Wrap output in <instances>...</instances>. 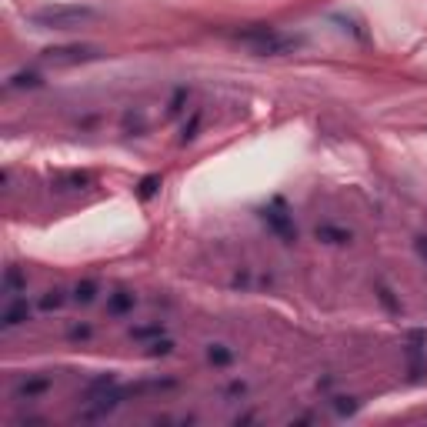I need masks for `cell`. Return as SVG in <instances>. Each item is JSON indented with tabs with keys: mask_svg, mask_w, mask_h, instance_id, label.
I'll use <instances>...</instances> for the list:
<instances>
[{
	"mask_svg": "<svg viewBox=\"0 0 427 427\" xmlns=\"http://www.w3.org/2000/svg\"><path fill=\"white\" fill-rule=\"evenodd\" d=\"M30 321V307H27V301H13L7 311H4V317H0V327L4 330H13V327H20Z\"/></svg>",
	"mask_w": 427,
	"mask_h": 427,
	"instance_id": "obj_6",
	"label": "cell"
},
{
	"mask_svg": "<svg viewBox=\"0 0 427 427\" xmlns=\"http://www.w3.org/2000/svg\"><path fill=\"white\" fill-rule=\"evenodd\" d=\"M51 384H54L51 377H27L24 384H17L13 394H17V397H27V401H34V397H40V394H47Z\"/></svg>",
	"mask_w": 427,
	"mask_h": 427,
	"instance_id": "obj_7",
	"label": "cell"
},
{
	"mask_svg": "<svg viewBox=\"0 0 427 427\" xmlns=\"http://www.w3.org/2000/svg\"><path fill=\"white\" fill-rule=\"evenodd\" d=\"M94 17H97V11L84 7V4H54V7H40L30 13V24L40 30H74L80 24H90Z\"/></svg>",
	"mask_w": 427,
	"mask_h": 427,
	"instance_id": "obj_2",
	"label": "cell"
},
{
	"mask_svg": "<svg viewBox=\"0 0 427 427\" xmlns=\"http://www.w3.org/2000/svg\"><path fill=\"white\" fill-rule=\"evenodd\" d=\"M161 184H163V177L161 174H151V177H144V180H140V197H144V201H147V197H154V194H157V190H161Z\"/></svg>",
	"mask_w": 427,
	"mask_h": 427,
	"instance_id": "obj_16",
	"label": "cell"
},
{
	"mask_svg": "<svg viewBox=\"0 0 427 427\" xmlns=\"http://www.w3.org/2000/svg\"><path fill=\"white\" fill-rule=\"evenodd\" d=\"M70 297H74L77 304H94V301H97V284H94V280H80Z\"/></svg>",
	"mask_w": 427,
	"mask_h": 427,
	"instance_id": "obj_13",
	"label": "cell"
},
{
	"mask_svg": "<svg viewBox=\"0 0 427 427\" xmlns=\"http://www.w3.org/2000/svg\"><path fill=\"white\" fill-rule=\"evenodd\" d=\"M414 247H417V254H421V261L427 264V237H424V234H421V237L414 240Z\"/></svg>",
	"mask_w": 427,
	"mask_h": 427,
	"instance_id": "obj_22",
	"label": "cell"
},
{
	"mask_svg": "<svg viewBox=\"0 0 427 427\" xmlns=\"http://www.w3.org/2000/svg\"><path fill=\"white\" fill-rule=\"evenodd\" d=\"M101 57L97 47H87V44H63V47H47L40 54L44 63H54V67H70V63H90Z\"/></svg>",
	"mask_w": 427,
	"mask_h": 427,
	"instance_id": "obj_3",
	"label": "cell"
},
{
	"mask_svg": "<svg viewBox=\"0 0 427 427\" xmlns=\"http://www.w3.org/2000/svg\"><path fill=\"white\" fill-rule=\"evenodd\" d=\"M63 301H67V294H63V290H47V294L40 297V311H61Z\"/></svg>",
	"mask_w": 427,
	"mask_h": 427,
	"instance_id": "obj_14",
	"label": "cell"
},
{
	"mask_svg": "<svg viewBox=\"0 0 427 427\" xmlns=\"http://www.w3.org/2000/svg\"><path fill=\"white\" fill-rule=\"evenodd\" d=\"M171 351H174V340L157 338V340L151 344V351H147V354H154V357H157V354H171Z\"/></svg>",
	"mask_w": 427,
	"mask_h": 427,
	"instance_id": "obj_20",
	"label": "cell"
},
{
	"mask_svg": "<svg viewBox=\"0 0 427 427\" xmlns=\"http://www.w3.org/2000/svg\"><path fill=\"white\" fill-rule=\"evenodd\" d=\"M207 361L214 367H227V364H234V351L227 344H207Z\"/></svg>",
	"mask_w": 427,
	"mask_h": 427,
	"instance_id": "obj_11",
	"label": "cell"
},
{
	"mask_svg": "<svg viewBox=\"0 0 427 427\" xmlns=\"http://www.w3.org/2000/svg\"><path fill=\"white\" fill-rule=\"evenodd\" d=\"M317 240H324V244H330V247H347V244L354 240V234L347 230V227L321 224V227H317Z\"/></svg>",
	"mask_w": 427,
	"mask_h": 427,
	"instance_id": "obj_5",
	"label": "cell"
},
{
	"mask_svg": "<svg viewBox=\"0 0 427 427\" xmlns=\"http://www.w3.org/2000/svg\"><path fill=\"white\" fill-rule=\"evenodd\" d=\"M37 87H44V77L37 70H17L7 80V90H37Z\"/></svg>",
	"mask_w": 427,
	"mask_h": 427,
	"instance_id": "obj_8",
	"label": "cell"
},
{
	"mask_svg": "<svg viewBox=\"0 0 427 427\" xmlns=\"http://www.w3.org/2000/svg\"><path fill=\"white\" fill-rule=\"evenodd\" d=\"M184 104H187V87H177L174 97H171V104H167V113H171V117L180 113V111H184Z\"/></svg>",
	"mask_w": 427,
	"mask_h": 427,
	"instance_id": "obj_19",
	"label": "cell"
},
{
	"mask_svg": "<svg viewBox=\"0 0 427 427\" xmlns=\"http://www.w3.org/2000/svg\"><path fill=\"white\" fill-rule=\"evenodd\" d=\"M377 301L384 304V307H388L390 314H397V311H401V304L394 301V294H390V287H384V284H377Z\"/></svg>",
	"mask_w": 427,
	"mask_h": 427,
	"instance_id": "obj_18",
	"label": "cell"
},
{
	"mask_svg": "<svg viewBox=\"0 0 427 427\" xmlns=\"http://www.w3.org/2000/svg\"><path fill=\"white\" fill-rule=\"evenodd\" d=\"M24 287H27L24 274L17 267H7V274H4V294H20Z\"/></svg>",
	"mask_w": 427,
	"mask_h": 427,
	"instance_id": "obj_12",
	"label": "cell"
},
{
	"mask_svg": "<svg viewBox=\"0 0 427 427\" xmlns=\"http://www.w3.org/2000/svg\"><path fill=\"white\" fill-rule=\"evenodd\" d=\"M94 184V177L87 171H67V174L57 177V190H84Z\"/></svg>",
	"mask_w": 427,
	"mask_h": 427,
	"instance_id": "obj_9",
	"label": "cell"
},
{
	"mask_svg": "<svg viewBox=\"0 0 427 427\" xmlns=\"http://www.w3.org/2000/svg\"><path fill=\"white\" fill-rule=\"evenodd\" d=\"M261 217H264V224L274 230L277 237L284 240V244H294L297 240V227H294V221H290L287 207H284V201H274L267 204L264 211H261Z\"/></svg>",
	"mask_w": 427,
	"mask_h": 427,
	"instance_id": "obj_4",
	"label": "cell"
},
{
	"mask_svg": "<svg viewBox=\"0 0 427 427\" xmlns=\"http://www.w3.org/2000/svg\"><path fill=\"white\" fill-rule=\"evenodd\" d=\"M90 334H94V330H90L87 324H77V327H70V338H74V340H84V338H90Z\"/></svg>",
	"mask_w": 427,
	"mask_h": 427,
	"instance_id": "obj_21",
	"label": "cell"
},
{
	"mask_svg": "<svg viewBox=\"0 0 427 427\" xmlns=\"http://www.w3.org/2000/svg\"><path fill=\"white\" fill-rule=\"evenodd\" d=\"M234 40L240 44H247L254 54H261V57H280V54H290L294 47H301V40L297 37H284L277 27L271 24H247L234 30Z\"/></svg>",
	"mask_w": 427,
	"mask_h": 427,
	"instance_id": "obj_1",
	"label": "cell"
},
{
	"mask_svg": "<svg viewBox=\"0 0 427 427\" xmlns=\"http://www.w3.org/2000/svg\"><path fill=\"white\" fill-rule=\"evenodd\" d=\"M197 130H201V111L190 113V120L184 124V130H180V144H190V140L197 137Z\"/></svg>",
	"mask_w": 427,
	"mask_h": 427,
	"instance_id": "obj_15",
	"label": "cell"
},
{
	"mask_svg": "<svg viewBox=\"0 0 427 427\" xmlns=\"http://www.w3.org/2000/svg\"><path fill=\"white\" fill-rule=\"evenodd\" d=\"M134 304H137V297L130 290H113L107 297V311L111 314H127V311H134Z\"/></svg>",
	"mask_w": 427,
	"mask_h": 427,
	"instance_id": "obj_10",
	"label": "cell"
},
{
	"mask_svg": "<svg viewBox=\"0 0 427 427\" xmlns=\"http://www.w3.org/2000/svg\"><path fill=\"white\" fill-rule=\"evenodd\" d=\"M134 340H147V338H163V324H147V327H134L130 330Z\"/></svg>",
	"mask_w": 427,
	"mask_h": 427,
	"instance_id": "obj_17",
	"label": "cell"
}]
</instances>
